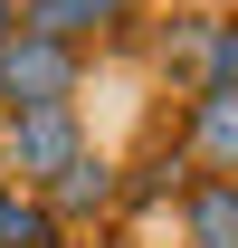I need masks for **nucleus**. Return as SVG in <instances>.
<instances>
[{
    "label": "nucleus",
    "instance_id": "f257e3e1",
    "mask_svg": "<svg viewBox=\"0 0 238 248\" xmlns=\"http://www.w3.org/2000/svg\"><path fill=\"white\" fill-rule=\"evenodd\" d=\"M76 153H95L86 124H76V105H29V115H0V182L48 191Z\"/></svg>",
    "mask_w": 238,
    "mask_h": 248
},
{
    "label": "nucleus",
    "instance_id": "f03ea898",
    "mask_svg": "<svg viewBox=\"0 0 238 248\" xmlns=\"http://www.w3.org/2000/svg\"><path fill=\"white\" fill-rule=\"evenodd\" d=\"M86 86V48H67V38H38L19 29L0 48V115H29V105H76Z\"/></svg>",
    "mask_w": 238,
    "mask_h": 248
},
{
    "label": "nucleus",
    "instance_id": "7ed1b4c3",
    "mask_svg": "<svg viewBox=\"0 0 238 248\" xmlns=\"http://www.w3.org/2000/svg\"><path fill=\"white\" fill-rule=\"evenodd\" d=\"M143 19V0H19V29L38 38H67V48H105Z\"/></svg>",
    "mask_w": 238,
    "mask_h": 248
},
{
    "label": "nucleus",
    "instance_id": "20e7f679",
    "mask_svg": "<svg viewBox=\"0 0 238 248\" xmlns=\"http://www.w3.org/2000/svg\"><path fill=\"white\" fill-rule=\"evenodd\" d=\"M181 162L238 182V95H191L181 105Z\"/></svg>",
    "mask_w": 238,
    "mask_h": 248
},
{
    "label": "nucleus",
    "instance_id": "39448f33",
    "mask_svg": "<svg viewBox=\"0 0 238 248\" xmlns=\"http://www.w3.org/2000/svg\"><path fill=\"white\" fill-rule=\"evenodd\" d=\"M38 201L58 210V229H76V219H105V210H115V201H124V172H115V162H105V153H76V162H67V172H58V182L38 191Z\"/></svg>",
    "mask_w": 238,
    "mask_h": 248
},
{
    "label": "nucleus",
    "instance_id": "423d86ee",
    "mask_svg": "<svg viewBox=\"0 0 238 248\" xmlns=\"http://www.w3.org/2000/svg\"><path fill=\"white\" fill-rule=\"evenodd\" d=\"M181 248H238V182L229 172H191V191H181Z\"/></svg>",
    "mask_w": 238,
    "mask_h": 248
},
{
    "label": "nucleus",
    "instance_id": "0eeeda50",
    "mask_svg": "<svg viewBox=\"0 0 238 248\" xmlns=\"http://www.w3.org/2000/svg\"><path fill=\"white\" fill-rule=\"evenodd\" d=\"M200 48H209V10H172V19L152 29V67H162L181 95L200 86Z\"/></svg>",
    "mask_w": 238,
    "mask_h": 248
},
{
    "label": "nucleus",
    "instance_id": "6e6552de",
    "mask_svg": "<svg viewBox=\"0 0 238 248\" xmlns=\"http://www.w3.org/2000/svg\"><path fill=\"white\" fill-rule=\"evenodd\" d=\"M0 248H67V229H58V210H48L38 191L0 182Z\"/></svg>",
    "mask_w": 238,
    "mask_h": 248
},
{
    "label": "nucleus",
    "instance_id": "1a4fd4ad",
    "mask_svg": "<svg viewBox=\"0 0 238 248\" xmlns=\"http://www.w3.org/2000/svg\"><path fill=\"white\" fill-rule=\"evenodd\" d=\"M191 95H238V10H209V48H200V86Z\"/></svg>",
    "mask_w": 238,
    "mask_h": 248
},
{
    "label": "nucleus",
    "instance_id": "9d476101",
    "mask_svg": "<svg viewBox=\"0 0 238 248\" xmlns=\"http://www.w3.org/2000/svg\"><path fill=\"white\" fill-rule=\"evenodd\" d=\"M10 38H19V0H0V48H10Z\"/></svg>",
    "mask_w": 238,
    "mask_h": 248
},
{
    "label": "nucleus",
    "instance_id": "9b49d317",
    "mask_svg": "<svg viewBox=\"0 0 238 248\" xmlns=\"http://www.w3.org/2000/svg\"><path fill=\"white\" fill-rule=\"evenodd\" d=\"M95 248H105V239H95Z\"/></svg>",
    "mask_w": 238,
    "mask_h": 248
}]
</instances>
